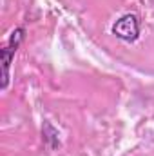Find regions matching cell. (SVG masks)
Instances as JSON below:
<instances>
[{"label":"cell","instance_id":"obj_3","mask_svg":"<svg viewBox=\"0 0 154 156\" xmlns=\"http://www.w3.org/2000/svg\"><path fill=\"white\" fill-rule=\"evenodd\" d=\"M24 27H16L11 35H9V40H7V44L5 45H9L13 51H16L18 47H20V44H22V40H24Z\"/></svg>","mask_w":154,"mask_h":156},{"label":"cell","instance_id":"obj_1","mask_svg":"<svg viewBox=\"0 0 154 156\" xmlns=\"http://www.w3.org/2000/svg\"><path fill=\"white\" fill-rule=\"evenodd\" d=\"M113 33L123 42H134L140 37V20L136 15H123L113 26Z\"/></svg>","mask_w":154,"mask_h":156},{"label":"cell","instance_id":"obj_2","mask_svg":"<svg viewBox=\"0 0 154 156\" xmlns=\"http://www.w3.org/2000/svg\"><path fill=\"white\" fill-rule=\"evenodd\" d=\"M0 56H2V89H5L9 85V66L15 56V51L9 45H4L0 51Z\"/></svg>","mask_w":154,"mask_h":156}]
</instances>
